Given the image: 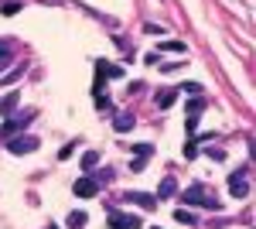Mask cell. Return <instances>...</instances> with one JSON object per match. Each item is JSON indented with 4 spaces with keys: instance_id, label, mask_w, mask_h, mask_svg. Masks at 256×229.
Wrapping results in <instances>:
<instances>
[{
    "instance_id": "1",
    "label": "cell",
    "mask_w": 256,
    "mask_h": 229,
    "mask_svg": "<svg viewBox=\"0 0 256 229\" xmlns=\"http://www.w3.org/2000/svg\"><path fill=\"white\" fill-rule=\"evenodd\" d=\"M181 202H184V205H205V209H212V212H222V202H218L205 185H192V188L181 195Z\"/></svg>"
},
{
    "instance_id": "2",
    "label": "cell",
    "mask_w": 256,
    "mask_h": 229,
    "mask_svg": "<svg viewBox=\"0 0 256 229\" xmlns=\"http://www.w3.org/2000/svg\"><path fill=\"white\" fill-rule=\"evenodd\" d=\"M7 151H10V154H34V151H38V137L14 134L10 140H7Z\"/></svg>"
},
{
    "instance_id": "3",
    "label": "cell",
    "mask_w": 256,
    "mask_h": 229,
    "mask_svg": "<svg viewBox=\"0 0 256 229\" xmlns=\"http://www.w3.org/2000/svg\"><path fill=\"white\" fill-rule=\"evenodd\" d=\"M229 191H232L236 198H246V195H250V168L229 174Z\"/></svg>"
},
{
    "instance_id": "4",
    "label": "cell",
    "mask_w": 256,
    "mask_h": 229,
    "mask_svg": "<svg viewBox=\"0 0 256 229\" xmlns=\"http://www.w3.org/2000/svg\"><path fill=\"white\" fill-rule=\"evenodd\" d=\"M110 226H113V229H140V215H130V212L110 209Z\"/></svg>"
},
{
    "instance_id": "5",
    "label": "cell",
    "mask_w": 256,
    "mask_h": 229,
    "mask_svg": "<svg viewBox=\"0 0 256 229\" xmlns=\"http://www.w3.org/2000/svg\"><path fill=\"white\" fill-rule=\"evenodd\" d=\"M31 120H34V113H20L18 120H7V123L0 127V137H14L18 130H24V127H28Z\"/></svg>"
},
{
    "instance_id": "6",
    "label": "cell",
    "mask_w": 256,
    "mask_h": 229,
    "mask_svg": "<svg viewBox=\"0 0 256 229\" xmlns=\"http://www.w3.org/2000/svg\"><path fill=\"white\" fill-rule=\"evenodd\" d=\"M72 191H76L79 198H92V195H99V181L96 178H79V181L72 185Z\"/></svg>"
},
{
    "instance_id": "7",
    "label": "cell",
    "mask_w": 256,
    "mask_h": 229,
    "mask_svg": "<svg viewBox=\"0 0 256 229\" xmlns=\"http://www.w3.org/2000/svg\"><path fill=\"white\" fill-rule=\"evenodd\" d=\"M123 198H126V205H144V209H154L158 205V198L147 195V191H126Z\"/></svg>"
},
{
    "instance_id": "8",
    "label": "cell",
    "mask_w": 256,
    "mask_h": 229,
    "mask_svg": "<svg viewBox=\"0 0 256 229\" xmlns=\"http://www.w3.org/2000/svg\"><path fill=\"white\" fill-rule=\"evenodd\" d=\"M96 76L99 79H120L123 69H120V65H110V62H96Z\"/></svg>"
},
{
    "instance_id": "9",
    "label": "cell",
    "mask_w": 256,
    "mask_h": 229,
    "mask_svg": "<svg viewBox=\"0 0 256 229\" xmlns=\"http://www.w3.org/2000/svg\"><path fill=\"white\" fill-rule=\"evenodd\" d=\"M134 123H137V120H134V113H116L113 130H116V134H126V130H134Z\"/></svg>"
},
{
    "instance_id": "10",
    "label": "cell",
    "mask_w": 256,
    "mask_h": 229,
    "mask_svg": "<svg viewBox=\"0 0 256 229\" xmlns=\"http://www.w3.org/2000/svg\"><path fill=\"white\" fill-rule=\"evenodd\" d=\"M18 103H20V93H7L4 99H0V113H4V116H10L14 110H18Z\"/></svg>"
},
{
    "instance_id": "11",
    "label": "cell",
    "mask_w": 256,
    "mask_h": 229,
    "mask_svg": "<svg viewBox=\"0 0 256 229\" xmlns=\"http://www.w3.org/2000/svg\"><path fill=\"white\" fill-rule=\"evenodd\" d=\"M171 195H174V178H164V181H160V188H158V195H154V198H171Z\"/></svg>"
},
{
    "instance_id": "12",
    "label": "cell",
    "mask_w": 256,
    "mask_h": 229,
    "mask_svg": "<svg viewBox=\"0 0 256 229\" xmlns=\"http://www.w3.org/2000/svg\"><path fill=\"white\" fill-rule=\"evenodd\" d=\"M18 11H20V0H4V4H0V14H4V18H14Z\"/></svg>"
},
{
    "instance_id": "13",
    "label": "cell",
    "mask_w": 256,
    "mask_h": 229,
    "mask_svg": "<svg viewBox=\"0 0 256 229\" xmlns=\"http://www.w3.org/2000/svg\"><path fill=\"white\" fill-rule=\"evenodd\" d=\"M178 93H181V89H168V93H160L158 96V106H160V110H168V106L178 99Z\"/></svg>"
},
{
    "instance_id": "14",
    "label": "cell",
    "mask_w": 256,
    "mask_h": 229,
    "mask_svg": "<svg viewBox=\"0 0 256 229\" xmlns=\"http://www.w3.org/2000/svg\"><path fill=\"white\" fill-rule=\"evenodd\" d=\"M96 164H99V151H86L82 154V168H86V171H92Z\"/></svg>"
},
{
    "instance_id": "15",
    "label": "cell",
    "mask_w": 256,
    "mask_h": 229,
    "mask_svg": "<svg viewBox=\"0 0 256 229\" xmlns=\"http://www.w3.org/2000/svg\"><path fill=\"white\" fill-rule=\"evenodd\" d=\"M160 52H174V55H184L188 48H184V41H164V45H160Z\"/></svg>"
},
{
    "instance_id": "16",
    "label": "cell",
    "mask_w": 256,
    "mask_h": 229,
    "mask_svg": "<svg viewBox=\"0 0 256 229\" xmlns=\"http://www.w3.org/2000/svg\"><path fill=\"white\" fill-rule=\"evenodd\" d=\"M174 222H184V226H195V215L188 209H174Z\"/></svg>"
},
{
    "instance_id": "17",
    "label": "cell",
    "mask_w": 256,
    "mask_h": 229,
    "mask_svg": "<svg viewBox=\"0 0 256 229\" xmlns=\"http://www.w3.org/2000/svg\"><path fill=\"white\" fill-rule=\"evenodd\" d=\"M68 226L82 229V226H86V212H68Z\"/></svg>"
},
{
    "instance_id": "18",
    "label": "cell",
    "mask_w": 256,
    "mask_h": 229,
    "mask_svg": "<svg viewBox=\"0 0 256 229\" xmlns=\"http://www.w3.org/2000/svg\"><path fill=\"white\" fill-rule=\"evenodd\" d=\"M202 110H205V99H202V96H195V99L188 103V116H198Z\"/></svg>"
},
{
    "instance_id": "19",
    "label": "cell",
    "mask_w": 256,
    "mask_h": 229,
    "mask_svg": "<svg viewBox=\"0 0 256 229\" xmlns=\"http://www.w3.org/2000/svg\"><path fill=\"white\" fill-rule=\"evenodd\" d=\"M130 147H134L137 157H150V154H154V144H130Z\"/></svg>"
},
{
    "instance_id": "20",
    "label": "cell",
    "mask_w": 256,
    "mask_h": 229,
    "mask_svg": "<svg viewBox=\"0 0 256 229\" xmlns=\"http://www.w3.org/2000/svg\"><path fill=\"white\" fill-rule=\"evenodd\" d=\"M24 72H28V65H18L14 72H7V76H4V82H18V79L24 76Z\"/></svg>"
},
{
    "instance_id": "21",
    "label": "cell",
    "mask_w": 256,
    "mask_h": 229,
    "mask_svg": "<svg viewBox=\"0 0 256 229\" xmlns=\"http://www.w3.org/2000/svg\"><path fill=\"white\" fill-rule=\"evenodd\" d=\"M7 62H10V45H0V72L7 69Z\"/></svg>"
},
{
    "instance_id": "22",
    "label": "cell",
    "mask_w": 256,
    "mask_h": 229,
    "mask_svg": "<svg viewBox=\"0 0 256 229\" xmlns=\"http://www.w3.org/2000/svg\"><path fill=\"white\" fill-rule=\"evenodd\" d=\"M178 89H184V93H192V96H202V86H198V82H184V86H178Z\"/></svg>"
},
{
    "instance_id": "23",
    "label": "cell",
    "mask_w": 256,
    "mask_h": 229,
    "mask_svg": "<svg viewBox=\"0 0 256 229\" xmlns=\"http://www.w3.org/2000/svg\"><path fill=\"white\" fill-rule=\"evenodd\" d=\"M184 62H160V72H178Z\"/></svg>"
},
{
    "instance_id": "24",
    "label": "cell",
    "mask_w": 256,
    "mask_h": 229,
    "mask_svg": "<svg viewBox=\"0 0 256 229\" xmlns=\"http://www.w3.org/2000/svg\"><path fill=\"white\" fill-rule=\"evenodd\" d=\"M96 99V106L99 110H113V103H110V96H92Z\"/></svg>"
},
{
    "instance_id": "25",
    "label": "cell",
    "mask_w": 256,
    "mask_h": 229,
    "mask_svg": "<svg viewBox=\"0 0 256 229\" xmlns=\"http://www.w3.org/2000/svg\"><path fill=\"white\" fill-rule=\"evenodd\" d=\"M72 154H76V144H65V147H62V151H58V157H62V161H65V157H72Z\"/></svg>"
},
{
    "instance_id": "26",
    "label": "cell",
    "mask_w": 256,
    "mask_h": 229,
    "mask_svg": "<svg viewBox=\"0 0 256 229\" xmlns=\"http://www.w3.org/2000/svg\"><path fill=\"white\" fill-rule=\"evenodd\" d=\"M195 154H198V140H192V144L184 147V157H195Z\"/></svg>"
},
{
    "instance_id": "27",
    "label": "cell",
    "mask_w": 256,
    "mask_h": 229,
    "mask_svg": "<svg viewBox=\"0 0 256 229\" xmlns=\"http://www.w3.org/2000/svg\"><path fill=\"white\" fill-rule=\"evenodd\" d=\"M48 229H58V226H48Z\"/></svg>"
}]
</instances>
